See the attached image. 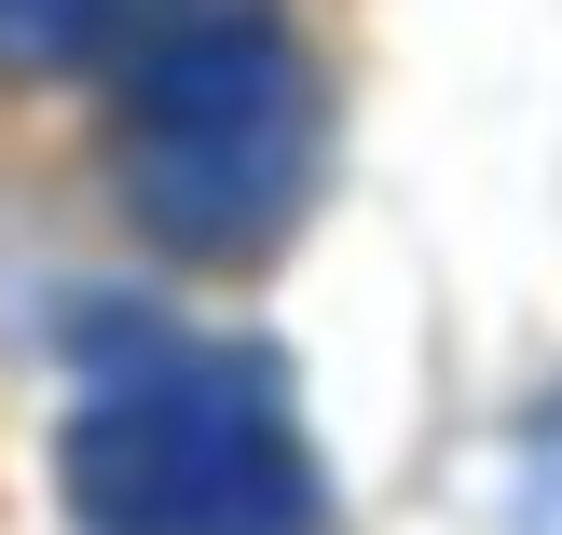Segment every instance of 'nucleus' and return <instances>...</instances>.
Instances as JSON below:
<instances>
[{"label": "nucleus", "instance_id": "obj_2", "mask_svg": "<svg viewBox=\"0 0 562 535\" xmlns=\"http://www.w3.org/2000/svg\"><path fill=\"white\" fill-rule=\"evenodd\" d=\"M69 509L82 535H302V426L247 344L151 357L69 426Z\"/></svg>", "mask_w": 562, "mask_h": 535}, {"label": "nucleus", "instance_id": "obj_3", "mask_svg": "<svg viewBox=\"0 0 562 535\" xmlns=\"http://www.w3.org/2000/svg\"><path fill=\"white\" fill-rule=\"evenodd\" d=\"M82 14H97V0H0V55H55V42H82Z\"/></svg>", "mask_w": 562, "mask_h": 535}, {"label": "nucleus", "instance_id": "obj_1", "mask_svg": "<svg viewBox=\"0 0 562 535\" xmlns=\"http://www.w3.org/2000/svg\"><path fill=\"white\" fill-rule=\"evenodd\" d=\"M302 137H316V97L289 27L220 0L165 27L124 82V207L192 261H261L274 220L302 207Z\"/></svg>", "mask_w": 562, "mask_h": 535}]
</instances>
